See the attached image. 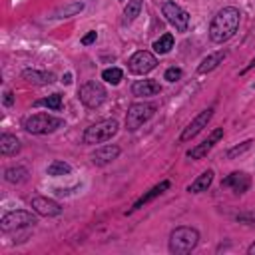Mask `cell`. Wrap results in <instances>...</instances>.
Here are the masks:
<instances>
[{"label":"cell","mask_w":255,"mask_h":255,"mask_svg":"<svg viewBox=\"0 0 255 255\" xmlns=\"http://www.w3.org/2000/svg\"><path fill=\"white\" fill-rule=\"evenodd\" d=\"M239 20H241V12L233 6H227L223 10H219L215 14V18L209 24V38L215 44H223L227 42L239 28Z\"/></svg>","instance_id":"cell-1"},{"label":"cell","mask_w":255,"mask_h":255,"mask_svg":"<svg viewBox=\"0 0 255 255\" xmlns=\"http://www.w3.org/2000/svg\"><path fill=\"white\" fill-rule=\"evenodd\" d=\"M141 4H143V0H129V2H128V6L124 8L126 22H133V20L139 16V12H141Z\"/></svg>","instance_id":"cell-23"},{"label":"cell","mask_w":255,"mask_h":255,"mask_svg":"<svg viewBox=\"0 0 255 255\" xmlns=\"http://www.w3.org/2000/svg\"><path fill=\"white\" fill-rule=\"evenodd\" d=\"M173 48V34H163V36H159L155 42H153V50L157 52V54H167L169 50Z\"/></svg>","instance_id":"cell-22"},{"label":"cell","mask_w":255,"mask_h":255,"mask_svg":"<svg viewBox=\"0 0 255 255\" xmlns=\"http://www.w3.org/2000/svg\"><path fill=\"white\" fill-rule=\"evenodd\" d=\"M247 251H249V255H255V243H253V245H251Z\"/></svg>","instance_id":"cell-34"},{"label":"cell","mask_w":255,"mask_h":255,"mask_svg":"<svg viewBox=\"0 0 255 255\" xmlns=\"http://www.w3.org/2000/svg\"><path fill=\"white\" fill-rule=\"evenodd\" d=\"M155 114V106L149 104V102H137V104H131L129 110H128V116H126V128L129 131H135L139 126H143L151 116Z\"/></svg>","instance_id":"cell-6"},{"label":"cell","mask_w":255,"mask_h":255,"mask_svg":"<svg viewBox=\"0 0 255 255\" xmlns=\"http://www.w3.org/2000/svg\"><path fill=\"white\" fill-rule=\"evenodd\" d=\"M36 106H46L50 110H60L62 108V96L60 94H52V96H48L44 100H38Z\"/></svg>","instance_id":"cell-27"},{"label":"cell","mask_w":255,"mask_h":255,"mask_svg":"<svg viewBox=\"0 0 255 255\" xmlns=\"http://www.w3.org/2000/svg\"><path fill=\"white\" fill-rule=\"evenodd\" d=\"M62 126H64V120L50 116V114H34V116H28L24 120V129L28 133H38V135L40 133H52Z\"/></svg>","instance_id":"cell-4"},{"label":"cell","mask_w":255,"mask_h":255,"mask_svg":"<svg viewBox=\"0 0 255 255\" xmlns=\"http://www.w3.org/2000/svg\"><path fill=\"white\" fill-rule=\"evenodd\" d=\"M80 102L86 106V108H92V110H96V108H100L104 102H106V98H108V92H106V88L100 84V82H96V80H90V82H86L82 88H80Z\"/></svg>","instance_id":"cell-5"},{"label":"cell","mask_w":255,"mask_h":255,"mask_svg":"<svg viewBox=\"0 0 255 255\" xmlns=\"http://www.w3.org/2000/svg\"><path fill=\"white\" fill-rule=\"evenodd\" d=\"M20 151V141L16 135H10V133H4L0 137V153L2 155H14Z\"/></svg>","instance_id":"cell-20"},{"label":"cell","mask_w":255,"mask_h":255,"mask_svg":"<svg viewBox=\"0 0 255 255\" xmlns=\"http://www.w3.org/2000/svg\"><path fill=\"white\" fill-rule=\"evenodd\" d=\"M211 181H213V169H207V171H203L201 175H197V177L189 183L187 191H189V193H201V191H207V187L211 185Z\"/></svg>","instance_id":"cell-18"},{"label":"cell","mask_w":255,"mask_h":255,"mask_svg":"<svg viewBox=\"0 0 255 255\" xmlns=\"http://www.w3.org/2000/svg\"><path fill=\"white\" fill-rule=\"evenodd\" d=\"M118 155H120V147L118 145H104V147H98L92 153V161L96 165H106V163L114 161Z\"/></svg>","instance_id":"cell-15"},{"label":"cell","mask_w":255,"mask_h":255,"mask_svg":"<svg viewBox=\"0 0 255 255\" xmlns=\"http://www.w3.org/2000/svg\"><path fill=\"white\" fill-rule=\"evenodd\" d=\"M4 179L8 183H24L28 179V169L22 167V165H14V167H8L4 171Z\"/></svg>","instance_id":"cell-21"},{"label":"cell","mask_w":255,"mask_h":255,"mask_svg":"<svg viewBox=\"0 0 255 255\" xmlns=\"http://www.w3.org/2000/svg\"><path fill=\"white\" fill-rule=\"evenodd\" d=\"M161 12H163L165 20L171 26H175V30H179V32H185L187 30V26H189V14L181 6H177L175 2H163Z\"/></svg>","instance_id":"cell-7"},{"label":"cell","mask_w":255,"mask_h":255,"mask_svg":"<svg viewBox=\"0 0 255 255\" xmlns=\"http://www.w3.org/2000/svg\"><path fill=\"white\" fill-rule=\"evenodd\" d=\"M221 137H223V128L213 129L207 139H203L201 143H197L195 147H191V149L187 151V157H191V159H201V157H205V155L211 151V147H213Z\"/></svg>","instance_id":"cell-11"},{"label":"cell","mask_w":255,"mask_h":255,"mask_svg":"<svg viewBox=\"0 0 255 255\" xmlns=\"http://www.w3.org/2000/svg\"><path fill=\"white\" fill-rule=\"evenodd\" d=\"M82 10H84V2H72V4H68V6H64V8H60V10L54 14V18H70V16L82 12Z\"/></svg>","instance_id":"cell-24"},{"label":"cell","mask_w":255,"mask_h":255,"mask_svg":"<svg viewBox=\"0 0 255 255\" xmlns=\"http://www.w3.org/2000/svg\"><path fill=\"white\" fill-rule=\"evenodd\" d=\"M161 92L159 82L155 80H137L131 84V94L133 96H155Z\"/></svg>","instance_id":"cell-14"},{"label":"cell","mask_w":255,"mask_h":255,"mask_svg":"<svg viewBox=\"0 0 255 255\" xmlns=\"http://www.w3.org/2000/svg\"><path fill=\"white\" fill-rule=\"evenodd\" d=\"M199 241V233L193 227H175L169 233V251L173 255H185L195 249Z\"/></svg>","instance_id":"cell-2"},{"label":"cell","mask_w":255,"mask_h":255,"mask_svg":"<svg viewBox=\"0 0 255 255\" xmlns=\"http://www.w3.org/2000/svg\"><path fill=\"white\" fill-rule=\"evenodd\" d=\"M211 118H213V108L203 110V112H201V114H199V116H197V118H195V120H193L185 129H183V133L179 135V141H189L191 137H195V135H197V133L207 126V122H209Z\"/></svg>","instance_id":"cell-10"},{"label":"cell","mask_w":255,"mask_h":255,"mask_svg":"<svg viewBox=\"0 0 255 255\" xmlns=\"http://www.w3.org/2000/svg\"><path fill=\"white\" fill-rule=\"evenodd\" d=\"M122 78H124V72L120 68H108V70L102 72V80H106L112 86H118L122 82Z\"/></svg>","instance_id":"cell-26"},{"label":"cell","mask_w":255,"mask_h":255,"mask_svg":"<svg viewBox=\"0 0 255 255\" xmlns=\"http://www.w3.org/2000/svg\"><path fill=\"white\" fill-rule=\"evenodd\" d=\"M96 38H98V34H96L94 30H92V32H88V34H86V36L82 38V44H84V46H88V44L96 42Z\"/></svg>","instance_id":"cell-30"},{"label":"cell","mask_w":255,"mask_h":255,"mask_svg":"<svg viewBox=\"0 0 255 255\" xmlns=\"http://www.w3.org/2000/svg\"><path fill=\"white\" fill-rule=\"evenodd\" d=\"M221 185H223V187H233L235 193H243V191L249 189L251 179H249V175L243 173V171H233V173H229V175L221 181Z\"/></svg>","instance_id":"cell-13"},{"label":"cell","mask_w":255,"mask_h":255,"mask_svg":"<svg viewBox=\"0 0 255 255\" xmlns=\"http://www.w3.org/2000/svg\"><path fill=\"white\" fill-rule=\"evenodd\" d=\"M225 56H227L225 50H219V52H215V54H209L207 58L201 60V64L197 66V72H199V74H207V72L215 70V68L219 66V62H223Z\"/></svg>","instance_id":"cell-19"},{"label":"cell","mask_w":255,"mask_h":255,"mask_svg":"<svg viewBox=\"0 0 255 255\" xmlns=\"http://www.w3.org/2000/svg\"><path fill=\"white\" fill-rule=\"evenodd\" d=\"M155 66H157V58H155L151 52H147V50L135 52V54L129 58V62H128L129 72H131V74H139V76L151 72Z\"/></svg>","instance_id":"cell-9"},{"label":"cell","mask_w":255,"mask_h":255,"mask_svg":"<svg viewBox=\"0 0 255 255\" xmlns=\"http://www.w3.org/2000/svg\"><path fill=\"white\" fill-rule=\"evenodd\" d=\"M12 104H14V94L10 90H6L4 92V106H12Z\"/></svg>","instance_id":"cell-31"},{"label":"cell","mask_w":255,"mask_h":255,"mask_svg":"<svg viewBox=\"0 0 255 255\" xmlns=\"http://www.w3.org/2000/svg\"><path fill=\"white\" fill-rule=\"evenodd\" d=\"M22 78L26 82H30V84H40V86L52 84L56 80V76L52 72H38V70H24L22 72Z\"/></svg>","instance_id":"cell-17"},{"label":"cell","mask_w":255,"mask_h":255,"mask_svg":"<svg viewBox=\"0 0 255 255\" xmlns=\"http://www.w3.org/2000/svg\"><path fill=\"white\" fill-rule=\"evenodd\" d=\"M167 82H175V80H179L181 78V70L179 68H175V66H171V68H167L165 70V76H163Z\"/></svg>","instance_id":"cell-29"},{"label":"cell","mask_w":255,"mask_h":255,"mask_svg":"<svg viewBox=\"0 0 255 255\" xmlns=\"http://www.w3.org/2000/svg\"><path fill=\"white\" fill-rule=\"evenodd\" d=\"M36 223V217L30 213V211H10L2 217L0 221V229L4 233L8 231H14V229H20V227H30Z\"/></svg>","instance_id":"cell-8"},{"label":"cell","mask_w":255,"mask_h":255,"mask_svg":"<svg viewBox=\"0 0 255 255\" xmlns=\"http://www.w3.org/2000/svg\"><path fill=\"white\" fill-rule=\"evenodd\" d=\"M251 143H253V141H251V139H247V141H243L241 145H235V147H231V149L227 151V157L231 159V157H235V155H241L243 151H247V149L251 147Z\"/></svg>","instance_id":"cell-28"},{"label":"cell","mask_w":255,"mask_h":255,"mask_svg":"<svg viewBox=\"0 0 255 255\" xmlns=\"http://www.w3.org/2000/svg\"><path fill=\"white\" fill-rule=\"evenodd\" d=\"M32 207H34V211L38 215H44V217H54V215L62 213L60 203H56L54 199H48V197H34L32 199Z\"/></svg>","instance_id":"cell-12"},{"label":"cell","mask_w":255,"mask_h":255,"mask_svg":"<svg viewBox=\"0 0 255 255\" xmlns=\"http://www.w3.org/2000/svg\"><path fill=\"white\" fill-rule=\"evenodd\" d=\"M62 82H64V84H72V74H66Z\"/></svg>","instance_id":"cell-33"},{"label":"cell","mask_w":255,"mask_h":255,"mask_svg":"<svg viewBox=\"0 0 255 255\" xmlns=\"http://www.w3.org/2000/svg\"><path fill=\"white\" fill-rule=\"evenodd\" d=\"M118 120L108 118V120H100L96 124H92L90 128H86L84 131V143H104L108 139H112L118 133Z\"/></svg>","instance_id":"cell-3"},{"label":"cell","mask_w":255,"mask_h":255,"mask_svg":"<svg viewBox=\"0 0 255 255\" xmlns=\"http://www.w3.org/2000/svg\"><path fill=\"white\" fill-rule=\"evenodd\" d=\"M70 171H72L70 163H66V161H60V159H56V161H52V163L48 165V175H52V177H58V175H66V173H70Z\"/></svg>","instance_id":"cell-25"},{"label":"cell","mask_w":255,"mask_h":255,"mask_svg":"<svg viewBox=\"0 0 255 255\" xmlns=\"http://www.w3.org/2000/svg\"><path fill=\"white\" fill-rule=\"evenodd\" d=\"M169 185H171V183H169L167 179H163L161 183H157V185H153V187H151V189H149L147 193H143V195H141V197H139V199H137V201H135V203L131 205V209H139L141 205H145V203H149V201H151L153 197H157V195H161V193H163L165 189H169Z\"/></svg>","instance_id":"cell-16"},{"label":"cell","mask_w":255,"mask_h":255,"mask_svg":"<svg viewBox=\"0 0 255 255\" xmlns=\"http://www.w3.org/2000/svg\"><path fill=\"white\" fill-rule=\"evenodd\" d=\"M251 68H255V58H253V60H251V62L247 64V68H245V70H241V74H245V72H249Z\"/></svg>","instance_id":"cell-32"}]
</instances>
